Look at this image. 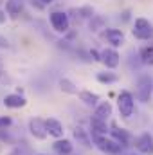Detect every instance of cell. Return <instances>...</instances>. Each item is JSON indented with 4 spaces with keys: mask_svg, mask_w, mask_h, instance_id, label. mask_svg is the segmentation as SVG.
<instances>
[{
    "mask_svg": "<svg viewBox=\"0 0 153 155\" xmlns=\"http://www.w3.org/2000/svg\"><path fill=\"white\" fill-rule=\"evenodd\" d=\"M22 9H24V0H7V4H5V11L11 16H18L22 13Z\"/></svg>",
    "mask_w": 153,
    "mask_h": 155,
    "instance_id": "obj_19",
    "label": "cell"
},
{
    "mask_svg": "<svg viewBox=\"0 0 153 155\" xmlns=\"http://www.w3.org/2000/svg\"><path fill=\"white\" fill-rule=\"evenodd\" d=\"M135 148L141 152V153H146V155H153V135L144 132L142 135L137 137L135 141Z\"/></svg>",
    "mask_w": 153,
    "mask_h": 155,
    "instance_id": "obj_7",
    "label": "cell"
},
{
    "mask_svg": "<svg viewBox=\"0 0 153 155\" xmlns=\"http://www.w3.org/2000/svg\"><path fill=\"white\" fill-rule=\"evenodd\" d=\"M90 56H92L96 61H101V54H99L97 51H90Z\"/></svg>",
    "mask_w": 153,
    "mask_h": 155,
    "instance_id": "obj_24",
    "label": "cell"
},
{
    "mask_svg": "<svg viewBox=\"0 0 153 155\" xmlns=\"http://www.w3.org/2000/svg\"><path fill=\"white\" fill-rule=\"evenodd\" d=\"M5 18H7L5 11H0V24H4V22H5Z\"/></svg>",
    "mask_w": 153,
    "mask_h": 155,
    "instance_id": "obj_25",
    "label": "cell"
},
{
    "mask_svg": "<svg viewBox=\"0 0 153 155\" xmlns=\"http://www.w3.org/2000/svg\"><path fill=\"white\" fill-rule=\"evenodd\" d=\"M105 38L108 40V43H112L114 47H119L124 43V33L121 29H106L105 31Z\"/></svg>",
    "mask_w": 153,
    "mask_h": 155,
    "instance_id": "obj_13",
    "label": "cell"
},
{
    "mask_svg": "<svg viewBox=\"0 0 153 155\" xmlns=\"http://www.w3.org/2000/svg\"><path fill=\"white\" fill-rule=\"evenodd\" d=\"M110 134H112V137H114L119 144H122V148H124V146H130V143H132V135H130L128 130H124V128H117L115 124H112Z\"/></svg>",
    "mask_w": 153,
    "mask_h": 155,
    "instance_id": "obj_9",
    "label": "cell"
},
{
    "mask_svg": "<svg viewBox=\"0 0 153 155\" xmlns=\"http://www.w3.org/2000/svg\"><path fill=\"white\" fill-rule=\"evenodd\" d=\"M153 92V79L148 74H142V76L137 79V88H135V97L142 103H148L150 97H151Z\"/></svg>",
    "mask_w": 153,
    "mask_h": 155,
    "instance_id": "obj_3",
    "label": "cell"
},
{
    "mask_svg": "<svg viewBox=\"0 0 153 155\" xmlns=\"http://www.w3.org/2000/svg\"><path fill=\"white\" fill-rule=\"evenodd\" d=\"M60 88H61L63 92H67V94H79L77 88H76V85H74L70 79H67V78L60 79Z\"/></svg>",
    "mask_w": 153,
    "mask_h": 155,
    "instance_id": "obj_20",
    "label": "cell"
},
{
    "mask_svg": "<svg viewBox=\"0 0 153 155\" xmlns=\"http://www.w3.org/2000/svg\"><path fill=\"white\" fill-rule=\"evenodd\" d=\"M101 61H103L108 69H115V67L119 65V61H121V56H119V52H117L115 49H105V51L101 52Z\"/></svg>",
    "mask_w": 153,
    "mask_h": 155,
    "instance_id": "obj_8",
    "label": "cell"
},
{
    "mask_svg": "<svg viewBox=\"0 0 153 155\" xmlns=\"http://www.w3.org/2000/svg\"><path fill=\"white\" fill-rule=\"evenodd\" d=\"M94 116L99 117V119H103V121H108L110 116H112V105H110L108 101L99 103V105L96 107V110H94Z\"/></svg>",
    "mask_w": 153,
    "mask_h": 155,
    "instance_id": "obj_16",
    "label": "cell"
},
{
    "mask_svg": "<svg viewBox=\"0 0 153 155\" xmlns=\"http://www.w3.org/2000/svg\"><path fill=\"white\" fill-rule=\"evenodd\" d=\"M117 79H119V76L114 74V72H99V74H97V81H99V83L110 85V83H115Z\"/></svg>",
    "mask_w": 153,
    "mask_h": 155,
    "instance_id": "obj_21",
    "label": "cell"
},
{
    "mask_svg": "<svg viewBox=\"0 0 153 155\" xmlns=\"http://www.w3.org/2000/svg\"><path fill=\"white\" fill-rule=\"evenodd\" d=\"M41 2H43V4H50L52 0H41Z\"/></svg>",
    "mask_w": 153,
    "mask_h": 155,
    "instance_id": "obj_26",
    "label": "cell"
},
{
    "mask_svg": "<svg viewBox=\"0 0 153 155\" xmlns=\"http://www.w3.org/2000/svg\"><path fill=\"white\" fill-rule=\"evenodd\" d=\"M4 105L7 108H22V107L27 105V99L20 94H9V96L4 97Z\"/></svg>",
    "mask_w": 153,
    "mask_h": 155,
    "instance_id": "obj_12",
    "label": "cell"
},
{
    "mask_svg": "<svg viewBox=\"0 0 153 155\" xmlns=\"http://www.w3.org/2000/svg\"><path fill=\"white\" fill-rule=\"evenodd\" d=\"M7 47H9V41L4 36H0V49H7Z\"/></svg>",
    "mask_w": 153,
    "mask_h": 155,
    "instance_id": "obj_23",
    "label": "cell"
},
{
    "mask_svg": "<svg viewBox=\"0 0 153 155\" xmlns=\"http://www.w3.org/2000/svg\"><path fill=\"white\" fill-rule=\"evenodd\" d=\"M29 132H31L33 137H36V139H40V141L45 139V137L49 135L47 124H45V121L40 119V117H33V119L29 121Z\"/></svg>",
    "mask_w": 153,
    "mask_h": 155,
    "instance_id": "obj_6",
    "label": "cell"
},
{
    "mask_svg": "<svg viewBox=\"0 0 153 155\" xmlns=\"http://www.w3.org/2000/svg\"><path fill=\"white\" fill-rule=\"evenodd\" d=\"M92 135V141H94V146H97L101 152L108 155H117L122 152V144H119L114 137H106V135H97V134H90Z\"/></svg>",
    "mask_w": 153,
    "mask_h": 155,
    "instance_id": "obj_1",
    "label": "cell"
},
{
    "mask_svg": "<svg viewBox=\"0 0 153 155\" xmlns=\"http://www.w3.org/2000/svg\"><path fill=\"white\" fill-rule=\"evenodd\" d=\"M49 18H50V24H52L54 31H58V33H67V31H69L70 20H69V16H67L65 13H61V11H54V13H50Z\"/></svg>",
    "mask_w": 153,
    "mask_h": 155,
    "instance_id": "obj_5",
    "label": "cell"
},
{
    "mask_svg": "<svg viewBox=\"0 0 153 155\" xmlns=\"http://www.w3.org/2000/svg\"><path fill=\"white\" fill-rule=\"evenodd\" d=\"M11 124V117H5V116H0V130L7 128Z\"/></svg>",
    "mask_w": 153,
    "mask_h": 155,
    "instance_id": "obj_22",
    "label": "cell"
},
{
    "mask_svg": "<svg viewBox=\"0 0 153 155\" xmlns=\"http://www.w3.org/2000/svg\"><path fill=\"white\" fill-rule=\"evenodd\" d=\"M45 124H47V132H49V135H52V137H56V139H61L63 137V124L58 121V119H54V117H49V119H45Z\"/></svg>",
    "mask_w": 153,
    "mask_h": 155,
    "instance_id": "obj_10",
    "label": "cell"
},
{
    "mask_svg": "<svg viewBox=\"0 0 153 155\" xmlns=\"http://www.w3.org/2000/svg\"><path fill=\"white\" fill-rule=\"evenodd\" d=\"M52 150L58 155H70L72 153V143L69 139H56V143L52 144Z\"/></svg>",
    "mask_w": 153,
    "mask_h": 155,
    "instance_id": "obj_15",
    "label": "cell"
},
{
    "mask_svg": "<svg viewBox=\"0 0 153 155\" xmlns=\"http://www.w3.org/2000/svg\"><path fill=\"white\" fill-rule=\"evenodd\" d=\"M79 99L86 105V107H97L99 103V96L97 94H94V92H90V90H81L79 92Z\"/></svg>",
    "mask_w": 153,
    "mask_h": 155,
    "instance_id": "obj_17",
    "label": "cell"
},
{
    "mask_svg": "<svg viewBox=\"0 0 153 155\" xmlns=\"http://www.w3.org/2000/svg\"><path fill=\"white\" fill-rule=\"evenodd\" d=\"M74 137H76V141L79 144H83L85 148H92L94 144V141H92V135H88V132L85 130V128H81V126H76L74 128Z\"/></svg>",
    "mask_w": 153,
    "mask_h": 155,
    "instance_id": "obj_14",
    "label": "cell"
},
{
    "mask_svg": "<svg viewBox=\"0 0 153 155\" xmlns=\"http://www.w3.org/2000/svg\"><path fill=\"white\" fill-rule=\"evenodd\" d=\"M132 33L137 40H150L153 36V25L146 18H137L135 24H133Z\"/></svg>",
    "mask_w": 153,
    "mask_h": 155,
    "instance_id": "obj_4",
    "label": "cell"
},
{
    "mask_svg": "<svg viewBox=\"0 0 153 155\" xmlns=\"http://www.w3.org/2000/svg\"><path fill=\"white\" fill-rule=\"evenodd\" d=\"M40 155H43V153H40Z\"/></svg>",
    "mask_w": 153,
    "mask_h": 155,
    "instance_id": "obj_27",
    "label": "cell"
},
{
    "mask_svg": "<svg viewBox=\"0 0 153 155\" xmlns=\"http://www.w3.org/2000/svg\"><path fill=\"white\" fill-rule=\"evenodd\" d=\"M117 108H119V114L122 117H132L133 116V110H135V99H133V94L128 92V90H122L117 97Z\"/></svg>",
    "mask_w": 153,
    "mask_h": 155,
    "instance_id": "obj_2",
    "label": "cell"
},
{
    "mask_svg": "<svg viewBox=\"0 0 153 155\" xmlns=\"http://www.w3.org/2000/svg\"><path fill=\"white\" fill-rule=\"evenodd\" d=\"M139 58L142 63L146 65H153V43H148V45H142L141 51H139Z\"/></svg>",
    "mask_w": 153,
    "mask_h": 155,
    "instance_id": "obj_18",
    "label": "cell"
},
{
    "mask_svg": "<svg viewBox=\"0 0 153 155\" xmlns=\"http://www.w3.org/2000/svg\"><path fill=\"white\" fill-rule=\"evenodd\" d=\"M110 130H108V124H106V121H103V119H99V117L92 116L90 119V134H97V135H106Z\"/></svg>",
    "mask_w": 153,
    "mask_h": 155,
    "instance_id": "obj_11",
    "label": "cell"
}]
</instances>
